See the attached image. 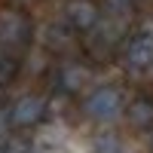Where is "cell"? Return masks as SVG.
I'll return each instance as SVG.
<instances>
[{"label":"cell","mask_w":153,"mask_h":153,"mask_svg":"<svg viewBox=\"0 0 153 153\" xmlns=\"http://www.w3.org/2000/svg\"><path fill=\"white\" fill-rule=\"evenodd\" d=\"M34 43V22L28 16V9L19 3L0 6V52L22 58Z\"/></svg>","instance_id":"6da1fadb"},{"label":"cell","mask_w":153,"mask_h":153,"mask_svg":"<svg viewBox=\"0 0 153 153\" xmlns=\"http://www.w3.org/2000/svg\"><path fill=\"white\" fill-rule=\"evenodd\" d=\"M123 92L117 86H92L83 98V113L92 123H113L123 117Z\"/></svg>","instance_id":"7a4b0ae2"},{"label":"cell","mask_w":153,"mask_h":153,"mask_svg":"<svg viewBox=\"0 0 153 153\" xmlns=\"http://www.w3.org/2000/svg\"><path fill=\"white\" fill-rule=\"evenodd\" d=\"M49 117V98L46 95H22L9 104V123L12 132H25V129H37L43 120Z\"/></svg>","instance_id":"3957f363"},{"label":"cell","mask_w":153,"mask_h":153,"mask_svg":"<svg viewBox=\"0 0 153 153\" xmlns=\"http://www.w3.org/2000/svg\"><path fill=\"white\" fill-rule=\"evenodd\" d=\"M55 86L61 95H86L89 89L95 86V71L86 65V61H61V68L55 74Z\"/></svg>","instance_id":"277c9868"},{"label":"cell","mask_w":153,"mask_h":153,"mask_svg":"<svg viewBox=\"0 0 153 153\" xmlns=\"http://www.w3.org/2000/svg\"><path fill=\"white\" fill-rule=\"evenodd\" d=\"M123 61L135 74L153 71V34L150 31H135L123 40Z\"/></svg>","instance_id":"5b68a950"},{"label":"cell","mask_w":153,"mask_h":153,"mask_svg":"<svg viewBox=\"0 0 153 153\" xmlns=\"http://www.w3.org/2000/svg\"><path fill=\"white\" fill-rule=\"evenodd\" d=\"M74 34H92L101 25V3L98 0H68L65 3V19Z\"/></svg>","instance_id":"8992f818"},{"label":"cell","mask_w":153,"mask_h":153,"mask_svg":"<svg viewBox=\"0 0 153 153\" xmlns=\"http://www.w3.org/2000/svg\"><path fill=\"white\" fill-rule=\"evenodd\" d=\"M123 117H126V123H129L132 129L150 132V129H153V98H147V95L132 98L129 104L123 107Z\"/></svg>","instance_id":"52a82bcc"},{"label":"cell","mask_w":153,"mask_h":153,"mask_svg":"<svg viewBox=\"0 0 153 153\" xmlns=\"http://www.w3.org/2000/svg\"><path fill=\"white\" fill-rule=\"evenodd\" d=\"M74 31L68 28V25L65 22H61V25H49V31H46V49H49V52H55V55H68L71 52V49H74Z\"/></svg>","instance_id":"ba28073f"},{"label":"cell","mask_w":153,"mask_h":153,"mask_svg":"<svg viewBox=\"0 0 153 153\" xmlns=\"http://www.w3.org/2000/svg\"><path fill=\"white\" fill-rule=\"evenodd\" d=\"M19 74H22V58H12V55H3V52H0V92L16 83Z\"/></svg>","instance_id":"9c48e42d"},{"label":"cell","mask_w":153,"mask_h":153,"mask_svg":"<svg viewBox=\"0 0 153 153\" xmlns=\"http://www.w3.org/2000/svg\"><path fill=\"white\" fill-rule=\"evenodd\" d=\"M92 153H129L123 144V138L120 135H113V132H101L92 138Z\"/></svg>","instance_id":"30bf717a"},{"label":"cell","mask_w":153,"mask_h":153,"mask_svg":"<svg viewBox=\"0 0 153 153\" xmlns=\"http://www.w3.org/2000/svg\"><path fill=\"white\" fill-rule=\"evenodd\" d=\"M138 0H101V6H104L113 19H123V16H129V12L135 9Z\"/></svg>","instance_id":"8fae6325"},{"label":"cell","mask_w":153,"mask_h":153,"mask_svg":"<svg viewBox=\"0 0 153 153\" xmlns=\"http://www.w3.org/2000/svg\"><path fill=\"white\" fill-rule=\"evenodd\" d=\"M0 153H31V144L25 141V138L19 141L16 135H9L6 141H0Z\"/></svg>","instance_id":"7c38bea8"},{"label":"cell","mask_w":153,"mask_h":153,"mask_svg":"<svg viewBox=\"0 0 153 153\" xmlns=\"http://www.w3.org/2000/svg\"><path fill=\"white\" fill-rule=\"evenodd\" d=\"M12 135V123H9V107H0V141H6Z\"/></svg>","instance_id":"4fadbf2b"},{"label":"cell","mask_w":153,"mask_h":153,"mask_svg":"<svg viewBox=\"0 0 153 153\" xmlns=\"http://www.w3.org/2000/svg\"><path fill=\"white\" fill-rule=\"evenodd\" d=\"M150 132H153V129H150ZM150 150H153V135H150Z\"/></svg>","instance_id":"5bb4252c"}]
</instances>
